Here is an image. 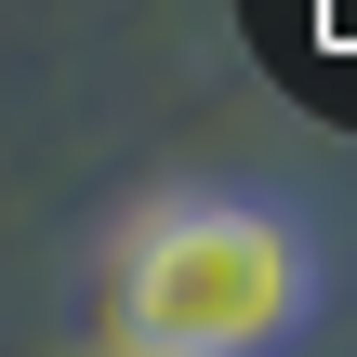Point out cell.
I'll list each match as a JSON object with an SVG mask.
<instances>
[{"label":"cell","instance_id":"6da1fadb","mask_svg":"<svg viewBox=\"0 0 357 357\" xmlns=\"http://www.w3.org/2000/svg\"><path fill=\"white\" fill-rule=\"evenodd\" d=\"M318 318V238L252 185H159L106 238V357H278Z\"/></svg>","mask_w":357,"mask_h":357}]
</instances>
